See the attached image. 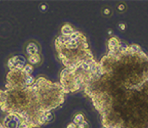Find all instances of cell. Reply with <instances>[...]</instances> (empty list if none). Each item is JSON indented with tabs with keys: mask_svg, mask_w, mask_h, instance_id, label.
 I'll use <instances>...</instances> for the list:
<instances>
[{
	"mask_svg": "<svg viewBox=\"0 0 148 128\" xmlns=\"http://www.w3.org/2000/svg\"><path fill=\"white\" fill-rule=\"evenodd\" d=\"M67 128H76V126L74 125V124H69V126H68V127Z\"/></svg>",
	"mask_w": 148,
	"mask_h": 128,
	"instance_id": "6da1fadb",
	"label": "cell"
}]
</instances>
